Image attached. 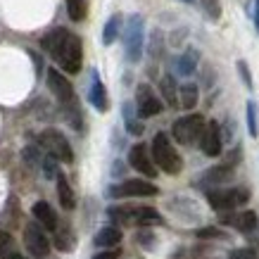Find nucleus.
Masks as SVG:
<instances>
[{
	"instance_id": "obj_20",
	"label": "nucleus",
	"mask_w": 259,
	"mask_h": 259,
	"mask_svg": "<svg viewBox=\"0 0 259 259\" xmlns=\"http://www.w3.org/2000/svg\"><path fill=\"white\" fill-rule=\"evenodd\" d=\"M195 105H197V86H193V83L181 86V107L193 110Z\"/></svg>"
},
{
	"instance_id": "obj_25",
	"label": "nucleus",
	"mask_w": 259,
	"mask_h": 259,
	"mask_svg": "<svg viewBox=\"0 0 259 259\" xmlns=\"http://www.w3.org/2000/svg\"><path fill=\"white\" fill-rule=\"evenodd\" d=\"M247 128H250L252 138H257L259 126H257V105L254 102H247Z\"/></svg>"
},
{
	"instance_id": "obj_7",
	"label": "nucleus",
	"mask_w": 259,
	"mask_h": 259,
	"mask_svg": "<svg viewBox=\"0 0 259 259\" xmlns=\"http://www.w3.org/2000/svg\"><path fill=\"white\" fill-rule=\"evenodd\" d=\"M207 200L214 209L219 212H228V209H236L238 204H245L250 200V193L245 188H228V190H209Z\"/></svg>"
},
{
	"instance_id": "obj_18",
	"label": "nucleus",
	"mask_w": 259,
	"mask_h": 259,
	"mask_svg": "<svg viewBox=\"0 0 259 259\" xmlns=\"http://www.w3.org/2000/svg\"><path fill=\"white\" fill-rule=\"evenodd\" d=\"M121 29V15H112L105 24V31H102V43L105 46H112L114 40H117V33Z\"/></svg>"
},
{
	"instance_id": "obj_27",
	"label": "nucleus",
	"mask_w": 259,
	"mask_h": 259,
	"mask_svg": "<svg viewBox=\"0 0 259 259\" xmlns=\"http://www.w3.org/2000/svg\"><path fill=\"white\" fill-rule=\"evenodd\" d=\"M22 157H24V162H26V164L31 166V169H36V166L43 164V159H40V155H38V150H36V148H24Z\"/></svg>"
},
{
	"instance_id": "obj_36",
	"label": "nucleus",
	"mask_w": 259,
	"mask_h": 259,
	"mask_svg": "<svg viewBox=\"0 0 259 259\" xmlns=\"http://www.w3.org/2000/svg\"><path fill=\"white\" fill-rule=\"evenodd\" d=\"M10 259H26V257H22L19 252H15V254H12V257H10Z\"/></svg>"
},
{
	"instance_id": "obj_12",
	"label": "nucleus",
	"mask_w": 259,
	"mask_h": 259,
	"mask_svg": "<svg viewBox=\"0 0 259 259\" xmlns=\"http://www.w3.org/2000/svg\"><path fill=\"white\" fill-rule=\"evenodd\" d=\"M200 148L207 157H219L221 155V131L217 121H209L207 128L202 134V141H200Z\"/></svg>"
},
{
	"instance_id": "obj_28",
	"label": "nucleus",
	"mask_w": 259,
	"mask_h": 259,
	"mask_svg": "<svg viewBox=\"0 0 259 259\" xmlns=\"http://www.w3.org/2000/svg\"><path fill=\"white\" fill-rule=\"evenodd\" d=\"M231 259H259V257H257V252L250 250V247H240V250L231 252Z\"/></svg>"
},
{
	"instance_id": "obj_31",
	"label": "nucleus",
	"mask_w": 259,
	"mask_h": 259,
	"mask_svg": "<svg viewBox=\"0 0 259 259\" xmlns=\"http://www.w3.org/2000/svg\"><path fill=\"white\" fill-rule=\"evenodd\" d=\"M204 8H207V12H209V17H212V19H217V17L221 15L219 0H204Z\"/></svg>"
},
{
	"instance_id": "obj_4",
	"label": "nucleus",
	"mask_w": 259,
	"mask_h": 259,
	"mask_svg": "<svg viewBox=\"0 0 259 259\" xmlns=\"http://www.w3.org/2000/svg\"><path fill=\"white\" fill-rule=\"evenodd\" d=\"M40 145L48 150V155H53L57 162H64V164H71L74 162V150H71L69 141L64 138L60 131L55 128H48L40 134Z\"/></svg>"
},
{
	"instance_id": "obj_32",
	"label": "nucleus",
	"mask_w": 259,
	"mask_h": 259,
	"mask_svg": "<svg viewBox=\"0 0 259 259\" xmlns=\"http://www.w3.org/2000/svg\"><path fill=\"white\" fill-rule=\"evenodd\" d=\"M224 233H221L219 228H200L197 231V238H221Z\"/></svg>"
},
{
	"instance_id": "obj_30",
	"label": "nucleus",
	"mask_w": 259,
	"mask_h": 259,
	"mask_svg": "<svg viewBox=\"0 0 259 259\" xmlns=\"http://www.w3.org/2000/svg\"><path fill=\"white\" fill-rule=\"evenodd\" d=\"M126 128H128V134H134V136H141L143 134V124H138L134 117H128L126 114Z\"/></svg>"
},
{
	"instance_id": "obj_14",
	"label": "nucleus",
	"mask_w": 259,
	"mask_h": 259,
	"mask_svg": "<svg viewBox=\"0 0 259 259\" xmlns=\"http://www.w3.org/2000/svg\"><path fill=\"white\" fill-rule=\"evenodd\" d=\"M224 224L228 226L238 228V231H243V233H250L257 228V214L254 212H240V214H231V217H224Z\"/></svg>"
},
{
	"instance_id": "obj_10",
	"label": "nucleus",
	"mask_w": 259,
	"mask_h": 259,
	"mask_svg": "<svg viewBox=\"0 0 259 259\" xmlns=\"http://www.w3.org/2000/svg\"><path fill=\"white\" fill-rule=\"evenodd\" d=\"M128 164L134 166L136 171H141L143 176H148V179L157 176L155 159H152V155L148 152V148H145L143 143H138V145H134V148L128 150Z\"/></svg>"
},
{
	"instance_id": "obj_13",
	"label": "nucleus",
	"mask_w": 259,
	"mask_h": 259,
	"mask_svg": "<svg viewBox=\"0 0 259 259\" xmlns=\"http://www.w3.org/2000/svg\"><path fill=\"white\" fill-rule=\"evenodd\" d=\"M31 214H33V219L38 221L46 231H57V214H55V209H53L48 202H43V200H40V202H36L31 207Z\"/></svg>"
},
{
	"instance_id": "obj_15",
	"label": "nucleus",
	"mask_w": 259,
	"mask_h": 259,
	"mask_svg": "<svg viewBox=\"0 0 259 259\" xmlns=\"http://www.w3.org/2000/svg\"><path fill=\"white\" fill-rule=\"evenodd\" d=\"M88 98L93 102V107L98 112H107L110 107V100H107V91L102 86V81L98 79V74L93 71V81H91V91H88Z\"/></svg>"
},
{
	"instance_id": "obj_17",
	"label": "nucleus",
	"mask_w": 259,
	"mask_h": 259,
	"mask_svg": "<svg viewBox=\"0 0 259 259\" xmlns=\"http://www.w3.org/2000/svg\"><path fill=\"white\" fill-rule=\"evenodd\" d=\"M119 243H121V231L114 226L100 228L98 236H95V245H98V247H117Z\"/></svg>"
},
{
	"instance_id": "obj_37",
	"label": "nucleus",
	"mask_w": 259,
	"mask_h": 259,
	"mask_svg": "<svg viewBox=\"0 0 259 259\" xmlns=\"http://www.w3.org/2000/svg\"><path fill=\"white\" fill-rule=\"evenodd\" d=\"M183 3H193V0H183Z\"/></svg>"
},
{
	"instance_id": "obj_19",
	"label": "nucleus",
	"mask_w": 259,
	"mask_h": 259,
	"mask_svg": "<svg viewBox=\"0 0 259 259\" xmlns=\"http://www.w3.org/2000/svg\"><path fill=\"white\" fill-rule=\"evenodd\" d=\"M159 88H162V95H164V100L169 102L171 107H176V105H179V93H176V81H174L171 74L162 76V83H159Z\"/></svg>"
},
{
	"instance_id": "obj_23",
	"label": "nucleus",
	"mask_w": 259,
	"mask_h": 259,
	"mask_svg": "<svg viewBox=\"0 0 259 259\" xmlns=\"http://www.w3.org/2000/svg\"><path fill=\"white\" fill-rule=\"evenodd\" d=\"M195 64H197V53H195V50H188V53L179 60V74H183V76L193 74Z\"/></svg>"
},
{
	"instance_id": "obj_1",
	"label": "nucleus",
	"mask_w": 259,
	"mask_h": 259,
	"mask_svg": "<svg viewBox=\"0 0 259 259\" xmlns=\"http://www.w3.org/2000/svg\"><path fill=\"white\" fill-rule=\"evenodd\" d=\"M40 46L53 55V60H55L67 74H76V71L81 69L83 50H81L79 36H74L71 31H67V29H55L53 33H48L46 38L40 40Z\"/></svg>"
},
{
	"instance_id": "obj_21",
	"label": "nucleus",
	"mask_w": 259,
	"mask_h": 259,
	"mask_svg": "<svg viewBox=\"0 0 259 259\" xmlns=\"http://www.w3.org/2000/svg\"><path fill=\"white\" fill-rule=\"evenodd\" d=\"M64 3H67V15H69L74 22H81V19L86 17V10H88L86 0H64Z\"/></svg>"
},
{
	"instance_id": "obj_24",
	"label": "nucleus",
	"mask_w": 259,
	"mask_h": 259,
	"mask_svg": "<svg viewBox=\"0 0 259 259\" xmlns=\"http://www.w3.org/2000/svg\"><path fill=\"white\" fill-rule=\"evenodd\" d=\"M15 240H12V236H10L8 231H0V254H3V259H10L12 254H15Z\"/></svg>"
},
{
	"instance_id": "obj_5",
	"label": "nucleus",
	"mask_w": 259,
	"mask_h": 259,
	"mask_svg": "<svg viewBox=\"0 0 259 259\" xmlns=\"http://www.w3.org/2000/svg\"><path fill=\"white\" fill-rule=\"evenodd\" d=\"M143 31H145V24H143L141 15H134L126 24V36H124V50L128 62H138L143 55Z\"/></svg>"
},
{
	"instance_id": "obj_26",
	"label": "nucleus",
	"mask_w": 259,
	"mask_h": 259,
	"mask_svg": "<svg viewBox=\"0 0 259 259\" xmlns=\"http://www.w3.org/2000/svg\"><path fill=\"white\" fill-rule=\"evenodd\" d=\"M43 174H46V179H57L60 176V171H57V159L53 157V155H46L43 157Z\"/></svg>"
},
{
	"instance_id": "obj_22",
	"label": "nucleus",
	"mask_w": 259,
	"mask_h": 259,
	"mask_svg": "<svg viewBox=\"0 0 259 259\" xmlns=\"http://www.w3.org/2000/svg\"><path fill=\"white\" fill-rule=\"evenodd\" d=\"M231 179V166H217L204 174V183H224Z\"/></svg>"
},
{
	"instance_id": "obj_2",
	"label": "nucleus",
	"mask_w": 259,
	"mask_h": 259,
	"mask_svg": "<svg viewBox=\"0 0 259 259\" xmlns=\"http://www.w3.org/2000/svg\"><path fill=\"white\" fill-rule=\"evenodd\" d=\"M152 159H155V164H157L162 171L171 174V176L183 169V162H181L179 152L174 150V145L166 134L155 136V141H152Z\"/></svg>"
},
{
	"instance_id": "obj_29",
	"label": "nucleus",
	"mask_w": 259,
	"mask_h": 259,
	"mask_svg": "<svg viewBox=\"0 0 259 259\" xmlns=\"http://www.w3.org/2000/svg\"><path fill=\"white\" fill-rule=\"evenodd\" d=\"M55 245L60 247V250H69L71 247V240H69V231H60L55 238Z\"/></svg>"
},
{
	"instance_id": "obj_3",
	"label": "nucleus",
	"mask_w": 259,
	"mask_h": 259,
	"mask_svg": "<svg viewBox=\"0 0 259 259\" xmlns=\"http://www.w3.org/2000/svg\"><path fill=\"white\" fill-rule=\"evenodd\" d=\"M207 124H204L202 114H188V117L174 121V138L183 145H190V143H200L202 141V134Z\"/></svg>"
},
{
	"instance_id": "obj_35",
	"label": "nucleus",
	"mask_w": 259,
	"mask_h": 259,
	"mask_svg": "<svg viewBox=\"0 0 259 259\" xmlns=\"http://www.w3.org/2000/svg\"><path fill=\"white\" fill-rule=\"evenodd\" d=\"M254 26L259 31V0H254Z\"/></svg>"
},
{
	"instance_id": "obj_9",
	"label": "nucleus",
	"mask_w": 259,
	"mask_h": 259,
	"mask_svg": "<svg viewBox=\"0 0 259 259\" xmlns=\"http://www.w3.org/2000/svg\"><path fill=\"white\" fill-rule=\"evenodd\" d=\"M136 107H138V114L143 119H148L162 112V102H159L157 95L152 93V88L148 83H141L138 91H136Z\"/></svg>"
},
{
	"instance_id": "obj_11",
	"label": "nucleus",
	"mask_w": 259,
	"mask_h": 259,
	"mask_svg": "<svg viewBox=\"0 0 259 259\" xmlns=\"http://www.w3.org/2000/svg\"><path fill=\"white\" fill-rule=\"evenodd\" d=\"M48 88L53 91V95H55L62 105H67V107H71V105H74V88H71L69 79H64L57 69L48 71Z\"/></svg>"
},
{
	"instance_id": "obj_6",
	"label": "nucleus",
	"mask_w": 259,
	"mask_h": 259,
	"mask_svg": "<svg viewBox=\"0 0 259 259\" xmlns=\"http://www.w3.org/2000/svg\"><path fill=\"white\" fill-rule=\"evenodd\" d=\"M24 245L36 259H48V254H50V240L46 236V228L40 226L38 221L26 224V228H24Z\"/></svg>"
},
{
	"instance_id": "obj_34",
	"label": "nucleus",
	"mask_w": 259,
	"mask_h": 259,
	"mask_svg": "<svg viewBox=\"0 0 259 259\" xmlns=\"http://www.w3.org/2000/svg\"><path fill=\"white\" fill-rule=\"evenodd\" d=\"M121 250H107V252H100V254H95V259H119Z\"/></svg>"
},
{
	"instance_id": "obj_16",
	"label": "nucleus",
	"mask_w": 259,
	"mask_h": 259,
	"mask_svg": "<svg viewBox=\"0 0 259 259\" xmlns=\"http://www.w3.org/2000/svg\"><path fill=\"white\" fill-rule=\"evenodd\" d=\"M57 197H60V204H62L64 209H74L76 207V200H74V190H71L69 181H67V176H57Z\"/></svg>"
},
{
	"instance_id": "obj_33",
	"label": "nucleus",
	"mask_w": 259,
	"mask_h": 259,
	"mask_svg": "<svg viewBox=\"0 0 259 259\" xmlns=\"http://www.w3.org/2000/svg\"><path fill=\"white\" fill-rule=\"evenodd\" d=\"M238 69H240V74H243L245 86H252V79H250V71H247V64H245V62H238Z\"/></svg>"
},
{
	"instance_id": "obj_8",
	"label": "nucleus",
	"mask_w": 259,
	"mask_h": 259,
	"mask_svg": "<svg viewBox=\"0 0 259 259\" xmlns=\"http://www.w3.org/2000/svg\"><path fill=\"white\" fill-rule=\"evenodd\" d=\"M110 195L114 197H148V195H157V186H152L148 181L141 179H128L124 183H119L110 190Z\"/></svg>"
}]
</instances>
